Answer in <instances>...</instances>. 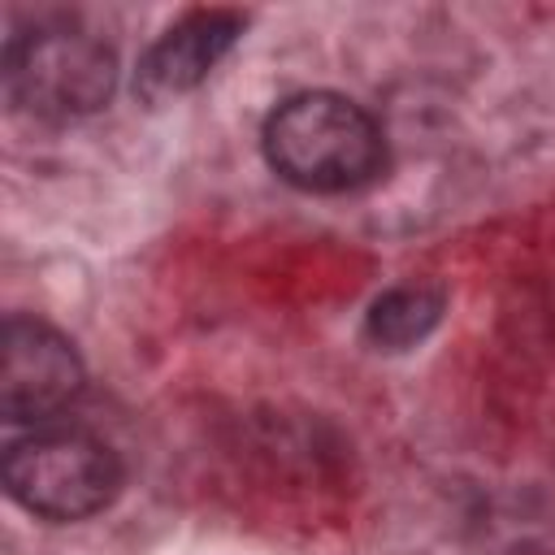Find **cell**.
Instances as JSON below:
<instances>
[{
	"label": "cell",
	"instance_id": "obj_4",
	"mask_svg": "<svg viewBox=\"0 0 555 555\" xmlns=\"http://www.w3.org/2000/svg\"><path fill=\"white\" fill-rule=\"evenodd\" d=\"M82 390L74 343L39 317H4L0 325V412L4 421H43Z\"/></svg>",
	"mask_w": 555,
	"mask_h": 555
},
{
	"label": "cell",
	"instance_id": "obj_5",
	"mask_svg": "<svg viewBox=\"0 0 555 555\" xmlns=\"http://www.w3.org/2000/svg\"><path fill=\"white\" fill-rule=\"evenodd\" d=\"M243 35V13L230 9H195L182 22H173L139 61V95L160 104L169 95H182L199 87L212 65L234 48Z\"/></svg>",
	"mask_w": 555,
	"mask_h": 555
},
{
	"label": "cell",
	"instance_id": "obj_3",
	"mask_svg": "<svg viewBox=\"0 0 555 555\" xmlns=\"http://www.w3.org/2000/svg\"><path fill=\"white\" fill-rule=\"evenodd\" d=\"M4 490L43 520H87L121 490V460L87 429H43L4 451Z\"/></svg>",
	"mask_w": 555,
	"mask_h": 555
},
{
	"label": "cell",
	"instance_id": "obj_2",
	"mask_svg": "<svg viewBox=\"0 0 555 555\" xmlns=\"http://www.w3.org/2000/svg\"><path fill=\"white\" fill-rule=\"evenodd\" d=\"M117 87L113 48L69 22H39L4 43V91L35 117H82Z\"/></svg>",
	"mask_w": 555,
	"mask_h": 555
},
{
	"label": "cell",
	"instance_id": "obj_1",
	"mask_svg": "<svg viewBox=\"0 0 555 555\" xmlns=\"http://www.w3.org/2000/svg\"><path fill=\"white\" fill-rule=\"evenodd\" d=\"M269 169L317 195H338L373 182L386 165L382 126L338 91H299L282 100L264 121Z\"/></svg>",
	"mask_w": 555,
	"mask_h": 555
},
{
	"label": "cell",
	"instance_id": "obj_6",
	"mask_svg": "<svg viewBox=\"0 0 555 555\" xmlns=\"http://www.w3.org/2000/svg\"><path fill=\"white\" fill-rule=\"evenodd\" d=\"M442 308H447V291L442 286L403 282V286H390L386 295L373 299V308L364 317V334L382 351H408L442 321Z\"/></svg>",
	"mask_w": 555,
	"mask_h": 555
}]
</instances>
